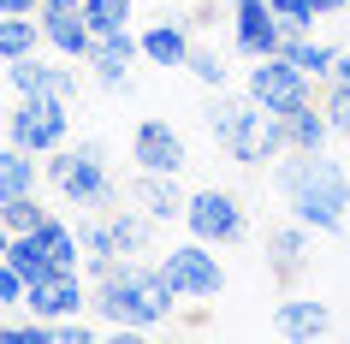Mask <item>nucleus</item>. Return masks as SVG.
I'll return each instance as SVG.
<instances>
[{
    "label": "nucleus",
    "instance_id": "f257e3e1",
    "mask_svg": "<svg viewBox=\"0 0 350 344\" xmlns=\"http://www.w3.org/2000/svg\"><path fill=\"white\" fill-rule=\"evenodd\" d=\"M279 190L291 202V214L309 232H338L350 214V178L345 166L327 161L321 148H291V161L279 155Z\"/></svg>",
    "mask_w": 350,
    "mask_h": 344
},
{
    "label": "nucleus",
    "instance_id": "f03ea898",
    "mask_svg": "<svg viewBox=\"0 0 350 344\" xmlns=\"http://www.w3.org/2000/svg\"><path fill=\"white\" fill-rule=\"evenodd\" d=\"M90 303H95V315H101L113 332H143V326H161L166 315H172L178 291H172V279L161 273V261H154V267L125 261V267H113L107 279H95Z\"/></svg>",
    "mask_w": 350,
    "mask_h": 344
},
{
    "label": "nucleus",
    "instance_id": "7ed1b4c3",
    "mask_svg": "<svg viewBox=\"0 0 350 344\" xmlns=\"http://www.w3.org/2000/svg\"><path fill=\"white\" fill-rule=\"evenodd\" d=\"M208 131H214V143L232 155L238 166H267V161H279V155H291V137H285V119L279 113H267V107H256L250 101V90L243 95H214L208 101Z\"/></svg>",
    "mask_w": 350,
    "mask_h": 344
},
{
    "label": "nucleus",
    "instance_id": "20e7f679",
    "mask_svg": "<svg viewBox=\"0 0 350 344\" xmlns=\"http://www.w3.org/2000/svg\"><path fill=\"white\" fill-rule=\"evenodd\" d=\"M42 172L66 190V202H77V208H90V202H113V184H107V161H101V143H77L66 148L59 143L48 161H42Z\"/></svg>",
    "mask_w": 350,
    "mask_h": 344
},
{
    "label": "nucleus",
    "instance_id": "39448f33",
    "mask_svg": "<svg viewBox=\"0 0 350 344\" xmlns=\"http://www.w3.org/2000/svg\"><path fill=\"white\" fill-rule=\"evenodd\" d=\"M72 131V101L59 95H18V107L6 119V143L30 148V155H54Z\"/></svg>",
    "mask_w": 350,
    "mask_h": 344
},
{
    "label": "nucleus",
    "instance_id": "423d86ee",
    "mask_svg": "<svg viewBox=\"0 0 350 344\" xmlns=\"http://www.w3.org/2000/svg\"><path fill=\"white\" fill-rule=\"evenodd\" d=\"M161 273L172 279V291L185 303H208V297L226 291V267H220V255H214V243H202V237L172 243V255H161Z\"/></svg>",
    "mask_w": 350,
    "mask_h": 344
},
{
    "label": "nucleus",
    "instance_id": "0eeeda50",
    "mask_svg": "<svg viewBox=\"0 0 350 344\" xmlns=\"http://www.w3.org/2000/svg\"><path fill=\"white\" fill-rule=\"evenodd\" d=\"M243 90H250V101H256V107L279 113V119H285V113H297L303 101H314V95H309V72H297V66H291L285 54L256 59V66H250V83H243Z\"/></svg>",
    "mask_w": 350,
    "mask_h": 344
},
{
    "label": "nucleus",
    "instance_id": "6e6552de",
    "mask_svg": "<svg viewBox=\"0 0 350 344\" xmlns=\"http://www.w3.org/2000/svg\"><path fill=\"white\" fill-rule=\"evenodd\" d=\"M185 226L202 243H238L243 237V202L232 190H196L185 202Z\"/></svg>",
    "mask_w": 350,
    "mask_h": 344
},
{
    "label": "nucleus",
    "instance_id": "1a4fd4ad",
    "mask_svg": "<svg viewBox=\"0 0 350 344\" xmlns=\"http://www.w3.org/2000/svg\"><path fill=\"white\" fill-rule=\"evenodd\" d=\"M232 48L243 59H273L285 48V24L273 18V6L267 0H238L232 6Z\"/></svg>",
    "mask_w": 350,
    "mask_h": 344
},
{
    "label": "nucleus",
    "instance_id": "9d476101",
    "mask_svg": "<svg viewBox=\"0 0 350 344\" xmlns=\"http://www.w3.org/2000/svg\"><path fill=\"white\" fill-rule=\"evenodd\" d=\"M36 18H42V42H48L59 59H72V66L90 59L95 30H90V18H83V6H42Z\"/></svg>",
    "mask_w": 350,
    "mask_h": 344
},
{
    "label": "nucleus",
    "instance_id": "9b49d317",
    "mask_svg": "<svg viewBox=\"0 0 350 344\" xmlns=\"http://www.w3.org/2000/svg\"><path fill=\"white\" fill-rule=\"evenodd\" d=\"M131 59H143V36H131V30H113V36H95L90 48V66L95 83L101 90H131Z\"/></svg>",
    "mask_w": 350,
    "mask_h": 344
},
{
    "label": "nucleus",
    "instance_id": "f8f14e48",
    "mask_svg": "<svg viewBox=\"0 0 350 344\" xmlns=\"http://www.w3.org/2000/svg\"><path fill=\"white\" fill-rule=\"evenodd\" d=\"M83 303H90V291H83L77 273H48V279H36V285L24 291V308L42 315V321H66V315H77Z\"/></svg>",
    "mask_w": 350,
    "mask_h": 344
},
{
    "label": "nucleus",
    "instance_id": "ddd939ff",
    "mask_svg": "<svg viewBox=\"0 0 350 344\" xmlns=\"http://www.w3.org/2000/svg\"><path fill=\"white\" fill-rule=\"evenodd\" d=\"M131 155L143 172H178L185 166V137L166 125V119H143L137 137H131Z\"/></svg>",
    "mask_w": 350,
    "mask_h": 344
},
{
    "label": "nucleus",
    "instance_id": "4468645a",
    "mask_svg": "<svg viewBox=\"0 0 350 344\" xmlns=\"http://www.w3.org/2000/svg\"><path fill=\"white\" fill-rule=\"evenodd\" d=\"M131 202H137L154 226H172V220H185V202L190 196L172 184V172H143V178L131 184Z\"/></svg>",
    "mask_w": 350,
    "mask_h": 344
},
{
    "label": "nucleus",
    "instance_id": "2eb2a0df",
    "mask_svg": "<svg viewBox=\"0 0 350 344\" xmlns=\"http://www.w3.org/2000/svg\"><path fill=\"white\" fill-rule=\"evenodd\" d=\"M36 237H42V250H48V261H54V273H77L83 267V232H72L66 220H42L36 226Z\"/></svg>",
    "mask_w": 350,
    "mask_h": 344
},
{
    "label": "nucleus",
    "instance_id": "dca6fc26",
    "mask_svg": "<svg viewBox=\"0 0 350 344\" xmlns=\"http://www.w3.org/2000/svg\"><path fill=\"white\" fill-rule=\"evenodd\" d=\"M190 48H196V42H190L185 24H148L143 30V59L148 66H185Z\"/></svg>",
    "mask_w": 350,
    "mask_h": 344
},
{
    "label": "nucleus",
    "instance_id": "f3484780",
    "mask_svg": "<svg viewBox=\"0 0 350 344\" xmlns=\"http://www.w3.org/2000/svg\"><path fill=\"white\" fill-rule=\"evenodd\" d=\"M332 326V315H327V303H314V297H285L279 303V332L285 339H321Z\"/></svg>",
    "mask_w": 350,
    "mask_h": 344
},
{
    "label": "nucleus",
    "instance_id": "a211bd4d",
    "mask_svg": "<svg viewBox=\"0 0 350 344\" xmlns=\"http://www.w3.org/2000/svg\"><path fill=\"white\" fill-rule=\"evenodd\" d=\"M303 255H309V226H303V220L267 232V261H273L279 279H297V273H303Z\"/></svg>",
    "mask_w": 350,
    "mask_h": 344
},
{
    "label": "nucleus",
    "instance_id": "6ab92c4d",
    "mask_svg": "<svg viewBox=\"0 0 350 344\" xmlns=\"http://www.w3.org/2000/svg\"><path fill=\"white\" fill-rule=\"evenodd\" d=\"M36 178H42V166L30 161V148H18V143L0 148V202H12V196H36Z\"/></svg>",
    "mask_w": 350,
    "mask_h": 344
},
{
    "label": "nucleus",
    "instance_id": "aec40b11",
    "mask_svg": "<svg viewBox=\"0 0 350 344\" xmlns=\"http://www.w3.org/2000/svg\"><path fill=\"white\" fill-rule=\"evenodd\" d=\"M36 48H42L36 12H0V59H30Z\"/></svg>",
    "mask_w": 350,
    "mask_h": 344
},
{
    "label": "nucleus",
    "instance_id": "412c9836",
    "mask_svg": "<svg viewBox=\"0 0 350 344\" xmlns=\"http://www.w3.org/2000/svg\"><path fill=\"white\" fill-rule=\"evenodd\" d=\"M279 54L291 59L297 72H309V77H332V66H338V48H332V42H321V36H309V30H303V36H285V48H279Z\"/></svg>",
    "mask_w": 350,
    "mask_h": 344
},
{
    "label": "nucleus",
    "instance_id": "4be33fe9",
    "mask_svg": "<svg viewBox=\"0 0 350 344\" xmlns=\"http://www.w3.org/2000/svg\"><path fill=\"white\" fill-rule=\"evenodd\" d=\"M285 137H291V148H327L332 125H327V113L314 107V101H303L297 113H285Z\"/></svg>",
    "mask_w": 350,
    "mask_h": 344
},
{
    "label": "nucleus",
    "instance_id": "5701e85b",
    "mask_svg": "<svg viewBox=\"0 0 350 344\" xmlns=\"http://www.w3.org/2000/svg\"><path fill=\"white\" fill-rule=\"evenodd\" d=\"M6 261L24 273V285H36V279H48L54 273V261H48V250H42L36 232H12V250H6Z\"/></svg>",
    "mask_w": 350,
    "mask_h": 344
},
{
    "label": "nucleus",
    "instance_id": "b1692460",
    "mask_svg": "<svg viewBox=\"0 0 350 344\" xmlns=\"http://www.w3.org/2000/svg\"><path fill=\"white\" fill-rule=\"evenodd\" d=\"M113 243H119V255H148V237H154V220L143 214V208H125V214H113Z\"/></svg>",
    "mask_w": 350,
    "mask_h": 344
},
{
    "label": "nucleus",
    "instance_id": "393cba45",
    "mask_svg": "<svg viewBox=\"0 0 350 344\" xmlns=\"http://www.w3.org/2000/svg\"><path fill=\"white\" fill-rule=\"evenodd\" d=\"M83 267L95 279H107L119 267V243H113V226H83Z\"/></svg>",
    "mask_w": 350,
    "mask_h": 344
},
{
    "label": "nucleus",
    "instance_id": "a878e982",
    "mask_svg": "<svg viewBox=\"0 0 350 344\" xmlns=\"http://www.w3.org/2000/svg\"><path fill=\"white\" fill-rule=\"evenodd\" d=\"M83 18H90L95 36H113V30H131L137 6H131V0H83Z\"/></svg>",
    "mask_w": 350,
    "mask_h": 344
},
{
    "label": "nucleus",
    "instance_id": "bb28decb",
    "mask_svg": "<svg viewBox=\"0 0 350 344\" xmlns=\"http://www.w3.org/2000/svg\"><path fill=\"white\" fill-rule=\"evenodd\" d=\"M185 72L196 77V83H208V90H226V77H232V66H226V59L214 54V48H190Z\"/></svg>",
    "mask_w": 350,
    "mask_h": 344
},
{
    "label": "nucleus",
    "instance_id": "cd10ccee",
    "mask_svg": "<svg viewBox=\"0 0 350 344\" xmlns=\"http://www.w3.org/2000/svg\"><path fill=\"white\" fill-rule=\"evenodd\" d=\"M267 6H273V18L285 24V36H303V30H314V18H321L314 0H267Z\"/></svg>",
    "mask_w": 350,
    "mask_h": 344
},
{
    "label": "nucleus",
    "instance_id": "c85d7f7f",
    "mask_svg": "<svg viewBox=\"0 0 350 344\" xmlns=\"http://www.w3.org/2000/svg\"><path fill=\"white\" fill-rule=\"evenodd\" d=\"M0 220H6L12 232H36L42 220H48V208H42L36 196H12V202H0Z\"/></svg>",
    "mask_w": 350,
    "mask_h": 344
},
{
    "label": "nucleus",
    "instance_id": "c756f323",
    "mask_svg": "<svg viewBox=\"0 0 350 344\" xmlns=\"http://www.w3.org/2000/svg\"><path fill=\"white\" fill-rule=\"evenodd\" d=\"M30 95H59V101H72V95H77L72 59H66V66H48V59H42V77H36V90H30Z\"/></svg>",
    "mask_w": 350,
    "mask_h": 344
},
{
    "label": "nucleus",
    "instance_id": "7c9ffc66",
    "mask_svg": "<svg viewBox=\"0 0 350 344\" xmlns=\"http://www.w3.org/2000/svg\"><path fill=\"white\" fill-rule=\"evenodd\" d=\"M0 339H6V344H48V339H54V326L42 321V315H30V321H6V326H0Z\"/></svg>",
    "mask_w": 350,
    "mask_h": 344
},
{
    "label": "nucleus",
    "instance_id": "2f4dec72",
    "mask_svg": "<svg viewBox=\"0 0 350 344\" xmlns=\"http://www.w3.org/2000/svg\"><path fill=\"white\" fill-rule=\"evenodd\" d=\"M321 113H327V125L338 131V137H350V90L345 83H332V95L321 101Z\"/></svg>",
    "mask_w": 350,
    "mask_h": 344
},
{
    "label": "nucleus",
    "instance_id": "473e14b6",
    "mask_svg": "<svg viewBox=\"0 0 350 344\" xmlns=\"http://www.w3.org/2000/svg\"><path fill=\"white\" fill-rule=\"evenodd\" d=\"M24 291H30V285H24V273L12 267V261H0V308H6V303H24Z\"/></svg>",
    "mask_w": 350,
    "mask_h": 344
},
{
    "label": "nucleus",
    "instance_id": "72a5a7b5",
    "mask_svg": "<svg viewBox=\"0 0 350 344\" xmlns=\"http://www.w3.org/2000/svg\"><path fill=\"white\" fill-rule=\"evenodd\" d=\"M54 326V344H83V339H95V326H83L77 315H66V321H48Z\"/></svg>",
    "mask_w": 350,
    "mask_h": 344
},
{
    "label": "nucleus",
    "instance_id": "f704fd0d",
    "mask_svg": "<svg viewBox=\"0 0 350 344\" xmlns=\"http://www.w3.org/2000/svg\"><path fill=\"white\" fill-rule=\"evenodd\" d=\"M332 83H345V90H350V48H338V66H332Z\"/></svg>",
    "mask_w": 350,
    "mask_h": 344
},
{
    "label": "nucleus",
    "instance_id": "c9c22d12",
    "mask_svg": "<svg viewBox=\"0 0 350 344\" xmlns=\"http://www.w3.org/2000/svg\"><path fill=\"white\" fill-rule=\"evenodd\" d=\"M0 12H42V0H0Z\"/></svg>",
    "mask_w": 350,
    "mask_h": 344
},
{
    "label": "nucleus",
    "instance_id": "e433bc0d",
    "mask_svg": "<svg viewBox=\"0 0 350 344\" xmlns=\"http://www.w3.org/2000/svg\"><path fill=\"white\" fill-rule=\"evenodd\" d=\"M350 0H314V12H321V18H332V12H345Z\"/></svg>",
    "mask_w": 350,
    "mask_h": 344
},
{
    "label": "nucleus",
    "instance_id": "4c0bfd02",
    "mask_svg": "<svg viewBox=\"0 0 350 344\" xmlns=\"http://www.w3.org/2000/svg\"><path fill=\"white\" fill-rule=\"evenodd\" d=\"M6 250H12V226L0 220V261H6Z\"/></svg>",
    "mask_w": 350,
    "mask_h": 344
},
{
    "label": "nucleus",
    "instance_id": "58836bf2",
    "mask_svg": "<svg viewBox=\"0 0 350 344\" xmlns=\"http://www.w3.org/2000/svg\"><path fill=\"white\" fill-rule=\"evenodd\" d=\"M42 6H83V0H42Z\"/></svg>",
    "mask_w": 350,
    "mask_h": 344
},
{
    "label": "nucleus",
    "instance_id": "ea45409f",
    "mask_svg": "<svg viewBox=\"0 0 350 344\" xmlns=\"http://www.w3.org/2000/svg\"><path fill=\"white\" fill-rule=\"evenodd\" d=\"M345 12H350V6H345Z\"/></svg>",
    "mask_w": 350,
    "mask_h": 344
}]
</instances>
